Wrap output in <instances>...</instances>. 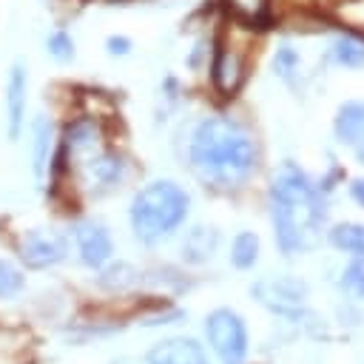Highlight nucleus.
<instances>
[{
    "label": "nucleus",
    "mask_w": 364,
    "mask_h": 364,
    "mask_svg": "<svg viewBox=\"0 0 364 364\" xmlns=\"http://www.w3.org/2000/svg\"><path fill=\"white\" fill-rule=\"evenodd\" d=\"M333 57H336L338 65H347V68L364 65V40H358V37H353V34L336 37V43H333Z\"/></svg>",
    "instance_id": "a211bd4d"
},
{
    "label": "nucleus",
    "mask_w": 364,
    "mask_h": 364,
    "mask_svg": "<svg viewBox=\"0 0 364 364\" xmlns=\"http://www.w3.org/2000/svg\"><path fill=\"white\" fill-rule=\"evenodd\" d=\"M253 136L228 117H205L193 125L188 139V165L193 176L216 191L242 188L256 171Z\"/></svg>",
    "instance_id": "f257e3e1"
},
{
    "label": "nucleus",
    "mask_w": 364,
    "mask_h": 364,
    "mask_svg": "<svg viewBox=\"0 0 364 364\" xmlns=\"http://www.w3.org/2000/svg\"><path fill=\"white\" fill-rule=\"evenodd\" d=\"M259 262V236L253 230H242L236 233L233 245H230V264L239 270H247Z\"/></svg>",
    "instance_id": "f3484780"
},
{
    "label": "nucleus",
    "mask_w": 364,
    "mask_h": 364,
    "mask_svg": "<svg viewBox=\"0 0 364 364\" xmlns=\"http://www.w3.org/2000/svg\"><path fill=\"white\" fill-rule=\"evenodd\" d=\"M228 3L245 20H259L264 14V6H267V0H228Z\"/></svg>",
    "instance_id": "4be33fe9"
},
{
    "label": "nucleus",
    "mask_w": 364,
    "mask_h": 364,
    "mask_svg": "<svg viewBox=\"0 0 364 364\" xmlns=\"http://www.w3.org/2000/svg\"><path fill=\"white\" fill-rule=\"evenodd\" d=\"M250 293L256 296V301L262 307H267L276 316L284 318H304V301H307V282L296 279V276H270V279H259L253 282Z\"/></svg>",
    "instance_id": "20e7f679"
},
{
    "label": "nucleus",
    "mask_w": 364,
    "mask_h": 364,
    "mask_svg": "<svg viewBox=\"0 0 364 364\" xmlns=\"http://www.w3.org/2000/svg\"><path fill=\"white\" fill-rule=\"evenodd\" d=\"M117 364H134V361H117Z\"/></svg>",
    "instance_id": "393cba45"
},
{
    "label": "nucleus",
    "mask_w": 364,
    "mask_h": 364,
    "mask_svg": "<svg viewBox=\"0 0 364 364\" xmlns=\"http://www.w3.org/2000/svg\"><path fill=\"white\" fill-rule=\"evenodd\" d=\"M71 239L77 247V256L85 267L100 270L105 262H111L114 256V239L108 233V228L97 219H80L71 228Z\"/></svg>",
    "instance_id": "423d86ee"
},
{
    "label": "nucleus",
    "mask_w": 364,
    "mask_h": 364,
    "mask_svg": "<svg viewBox=\"0 0 364 364\" xmlns=\"http://www.w3.org/2000/svg\"><path fill=\"white\" fill-rule=\"evenodd\" d=\"M316 196H321V191L293 162H284L270 179V202H310Z\"/></svg>",
    "instance_id": "1a4fd4ad"
},
{
    "label": "nucleus",
    "mask_w": 364,
    "mask_h": 364,
    "mask_svg": "<svg viewBox=\"0 0 364 364\" xmlns=\"http://www.w3.org/2000/svg\"><path fill=\"white\" fill-rule=\"evenodd\" d=\"M205 336L219 364H245L247 358V327L245 318L230 307H216L205 318Z\"/></svg>",
    "instance_id": "7ed1b4c3"
},
{
    "label": "nucleus",
    "mask_w": 364,
    "mask_h": 364,
    "mask_svg": "<svg viewBox=\"0 0 364 364\" xmlns=\"http://www.w3.org/2000/svg\"><path fill=\"white\" fill-rule=\"evenodd\" d=\"M145 364H210L202 344L188 336H171L156 341L145 353Z\"/></svg>",
    "instance_id": "9d476101"
},
{
    "label": "nucleus",
    "mask_w": 364,
    "mask_h": 364,
    "mask_svg": "<svg viewBox=\"0 0 364 364\" xmlns=\"http://www.w3.org/2000/svg\"><path fill=\"white\" fill-rule=\"evenodd\" d=\"M336 136L364 162V102H344L336 114Z\"/></svg>",
    "instance_id": "f8f14e48"
},
{
    "label": "nucleus",
    "mask_w": 364,
    "mask_h": 364,
    "mask_svg": "<svg viewBox=\"0 0 364 364\" xmlns=\"http://www.w3.org/2000/svg\"><path fill=\"white\" fill-rule=\"evenodd\" d=\"M350 196H353L358 205H364V179H353V185H350Z\"/></svg>",
    "instance_id": "b1692460"
},
{
    "label": "nucleus",
    "mask_w": 364,
    "mask_h": 364,
    "mask_svg": "<svg viewBox=\"0 0 364 364\" xmlns=\"http://www.w3.org/2000/svg\"><path fill=\"white\" fill-rule=\"evenodd\" d=\"M216 247H219V233H216V228L196 225V228H191V230L185 233V239H182V259H185L188 264H205V262L213 259Z\"/></svg>",
    "instance_id": "ddd939ff"
},
{
    "label": "nucleus",
    "mask_w": 364,
    "mask_h": 364,
    "mask_svg": "<svg viewBox=\"0 0 364 364\" xmlns=\"http://www.w3.org/2000/svg\"><path fill=\"white\" fill-rule=\"evenodd\" d=\"M341 287L353 299H361L364 301V264H361V259H355V262L347 264V270L341 273Z\"/></svg>",
    "instance_id": "412c9836"
},
{
    "label": "nucleus",
    "mask_w": 364,
    "mask_h": 364,
    "mask_svg": "<svg viewBox=\"0 0 364 364\" xmlns=\"http://www.w3.org/2000/svg\"><path fill=\"white\" fill-rule=\"evenodd\" d=\"M82 171H85V182L91 188V193H108L114 191L122 179H125V162L117 151L108 148H97L82 159Z\"/></svg>",
    "instance_id": "0eeeda50"
},
{
    "label": "nucleus",
    "mask_w": 364,
    "mask_h": 364,
    "mask_svg": "<svg viewBox=\"0 0 364 364\" xmlns=\"http://www.w3.org/2000/svg\"><path fill=\"white\" fill-rule=\"evenodd\" d=\"M105 46H108V54H114V57H125V54L131 51V40L122 37V34H119V37H108Z\"/></svg>",
    "instance_id": "5701e85b"
},
{
    "label": "nucleus",
    "mask_w": 364,
    "mask_h": 364,
    "mask_svg": "<svg viewBox=\"0 0 364 364\" xmlns=\"http://www.w3.org/2000/svg\"><path fill=\"white\" fill-rule=\"evenodd\" d=\"M46 51H48L54 60H60V63L71 60V57H74V40H71V34H68V31H51V34L46 37Z\"/></svg>",
    "instance_id": "aec40b11"
},
{
    "label": "nucleus",
    "mask_w": 364,
    "mask_h": 364,
    "mask_svg": "<svg viewBox=\"0 0 364 364\" xmlns=\"http://www.w3.org/2000/svg\"><path fill=\"white\" fill-rule=\"evenodd\" d=\"M23 287H26V276H23V270H20L11 259L0 256V301L17 299V296L23 293Z\"/></svg>",
    "instance_id": "6ab92c4d"
},
{
    "label": "nucleus",
    "mask_w": 364,
    "mask_h": 364,
    "mask_svg": "<svg viewBox=\"0 0 364 364\" xmlns=\"http://www.w3.org/2000/svg\"><path fill=\"white\" fill-rule=\"evenodd\" d=\"M17 256L28 270H48L68 256V245L57 230H26L17 242Z\"/></svg>",
    "instance_id": "39448f33"
},
{
    "label": "nucleus",
    "mask_w": 364,
    "mask_h": 364,
    "mask_svg": "<svg viewBox=\"0 0 364 364\" xmlns=\"http://www.w3.org/2000/svg\"><path fill=\"white\" fill-rule=\"evenodd\" d=\"M54 165V125L48 117H37L31 122V171L37 182L46 179V173Z\"/></svg>",
    "instance_id": "9b49d317"
},
{
    "label": "nucleus",
    "mask_w": 364,
    "mask_h": 364,
    "mask_svg": "<svg viewBox=\"0 0 364 364\" xmlns=\"http://www.w3.org/2000/svg\"><path fill=\"white\" fill-rule=\"evenodd\" d=\"M330 242L344 250V253H353L355 259L364 262V225H355V222H344V225H336L330 230Z\"/></svg>",
    "instance_id": "dca6fc26"
},
{
    "label": "nucleus",
    "mask_w": 364,
    "mask_h": 364,
    "mask_svg": "<svg viewBox=\"0 0 364 364\" xmlns=\"http://www.w3.org/2000/svg\"><path fill=\"white\" fill-rule=\"evenodd\" d=\"M191 210V196L171 179H154L142 185L128 208V222L139 245H159L182 228Z\"/></svg>",
    "instance_id": "f03ea898"
},
{
    "label": "nucleus",
    "mask_w": 364,
    "mask_h": 364,
    "mask_svg": "<svg viewBox=\"0 0 364 364\" xmlns=\"http://www.w3.org/2000/svg\"><path fill=\"white\" fill-rule=\"evenodd\" d=\"M26 105H28V74L23 63H14L6 80V134L9 139H20L26 128Z\"/></svg>",
    "instance_id": "6e6552de"
},
{
    "label": "nucleus",
    "mask_w": 364,
    "mask_h": 364,
    "mask_svg": "<svg viewBox=\"0 0 364 364\" xmlns=\"http://www.w3.org/2000/svg\"><path fill=\"white\" fill-rule=\"evenodd\" d=\"M136 282H139V270L128 262H105L100 267V276H97V284L108 293H125Z\"/></svg>",
    "instance_id": "2eb2a0df"
},
{
    "label": "nucleus",
    "mask_w": 364,
    "mask_h": 364,
    "mask_svg": "<svg viewBox=\"0 0 364 364\" xmlns=\"http://www.w3.org/2000/svg\"><path fill=\"white\" fill-rule=\"evenodd\" d=\"M242 77H245L242 57L236 51H230V48H219L216 60H213V82H216V88L222 94H233L239 88Z\"/></svg>",
    "instance_id": "4468645a"
}]
</instances>
